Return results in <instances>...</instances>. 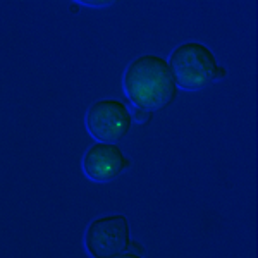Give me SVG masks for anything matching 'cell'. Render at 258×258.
Listing matches in <instances>:
<instances>
[{"label": "cell", "instance_id": "7a4b0ae2", "mask_svg": "<svg viewBox=\"0 0 258 258\" xmlns=\"http://www.w3.org/2000/svg\"><path fill=\"white\" fill-rule=\"evenodd\" d=\"M167 64L176 86L184 91H198L209 86L219 66L214 52L198 41H188L176 47Z\"/></svg>", "mask_w": 258, "mask_h": 258}, {"label": "cell", "instance_id": "8992f818", "mask_svg": "<svg viewBox=\"0 0 258 258\" xmlns=\"http://www.w3.org/2000/svg\"><path fill=\"white\" fill-rule=\"evenodd\" d=\"M129 114H131V120H133V122L141 124V126L148 124L150 119H152V112H147V110H143V109H136V107L129 109Z\"/></svg>", "mask_w": 258, "mask_h": 258}, {"label": "cell", "instance_id": "ba28073f", "mask_svg": "<svg viewBox=\"0 0 258 258\" xmlns=\"http://www.w3.org/2000/svg\"><path fill=\"white\" fill-rule=\"evenodd\" d=\"M127 249H131L129 253H133V255H138V256H143V253H145L143 246H141V243H138V241H133V243H129Z\"/></svg>", "mask_w": 258, "mask_h": 258}, {"label": "cell", "instance_id": "277c9868", "mask_svg": "<svg viewBox=\"0 0 258 258\" xmlns=\"http://www.w3.org/2000/svg\"><path fill=\"white\" fill-rule=\"evenodd\" d=\"M86 129L100 143H117L131 129L129 109L119 100H98L86 112Z\"/></svg>", "mask_w": 258, "mask_h": 258}, {"label": "cell", "instance_id": "3957f363", "mask_svg": "<svg viewBox=\"0 0 258 258\" xmlns=\"http://www.w3.org/2000/svg\"><path fill=\"white\" fill-rule=\"evenodd\" d=\"M129 222L124 215H103L85 231V249L91 258H112L129 248Z\"/></svg>", "mask_w": 258, "mask_h": 258}, {"label": "cell", "instance_id": "52a82bcc", "mask_svg": "<svg viewBox=\"0 0 258 258\" xmlns=\"http://www.w3.org/2000/svg\"><path fill=\"white\" fill-rule=\"evenodd\" d=\"M83 6H88V7H109L112 6L114 2H110V0H97V2H91V0H83Z\"/></svg>", "mask_w": 258, "mask_h": 258}, {"label": "cell", "instance_id": "5b68a950", "mask_svg": "<svg viewBox=\"0 0 258 258\" xmlns=\"http://www.w3.org/2000/svg\"><path fill=\"white\" fill-rule=\"evenodd\" d=\"M83 170L93 182H110L129 165V160L115 143H100L86 150L83 155Z\"/></svg>", "mask_w": 258, "mask_h": 258}, {"label": "cell", "instance_id": "6da1fadb", "mask_svg": "<svg viewBox=\"0 0 258 258\" xmlns=\"http://www.w3.org/2000/svg\"><path fill=\"white\" fill-rule=\"evenodd\" d=\"M124 93L133 107L157 112L177 97V86L165 59L159 55H140L127 66L122 78Z\"/></svg>", "mask_w": 258, "mask_h": 258}, {"label": "cell", "instance_id": "30bf717a", "mask_svg": "<svg viewBox=\"0 0 258 258\" xmlns=\"http://www.w3.org/2000/svg\"><path fill=\"white\" fill-rule=\"evenodd\" d=\"M112 258H143V256H138V255H133V253H120V255H115Z\"/></svg>", "mask_w": 258, "mask_h": 258}, {"label": "cell", "instance_id": "9c48e42d", "mask_svg": "<svg viewBox=\"0 0 258 258\" xmlns=\"http://www.w3.org/2000/svg\"><path fill=\"white\" fill-rule=\"evenodd\" d=\"M226 76H227V71L224 69L222 66H217V69H215V73H214V80H212V83H219V81L226 80Z\"/></svg>", "mask_w": 258, "mask_h": 258}]
</instances>
